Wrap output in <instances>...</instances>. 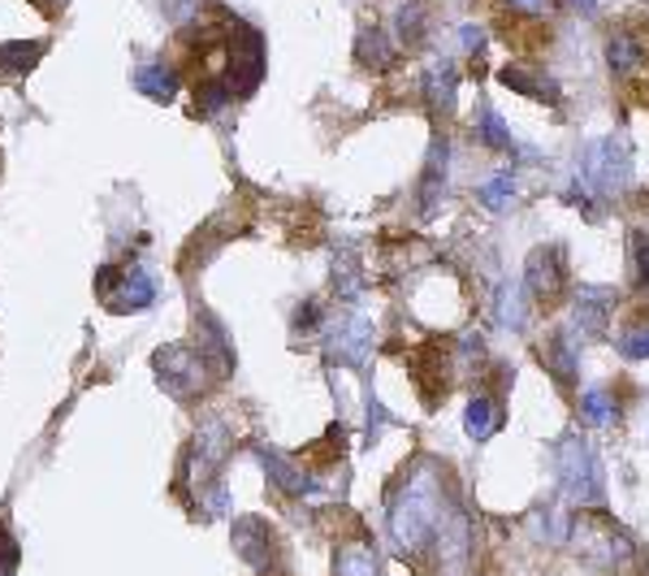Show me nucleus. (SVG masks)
<instances>
[{"label":"nucleus","mask_w":649,"mask_h":576,"mask_svg":"<svg viewBox=\"0 0 649 576\" xmlns=\"http://www.w3.org/2000/svg\"><path fill=\"white\" fill-rule=\"evenodd\" d=\"M511 13H525V18H546L555 9V0H507Z\"/></svg>","instance_id":"58836bf2"},{"label":"nucleus","mask_w":649,"mask_h":576,"mask_svg":"<svg viewBox=\"0 0 649 576\" xmlns=\"http://www.w3.org/2000/svg\"><path fill=\"white\" fill-rule=\"evenodd\" d=\"M615 308H619V290L615 287H576L571 290V321L568 326L589 342V338H607L615 326Z\"/></svg>","instance_id":"f8f14e48"},{"label":"nucleus","mask_w":649,"mask_h":576,"mask_svg":"<svg viewBox=\"0 0 649 576\" xmlns=\"http://www.w3.org/2000/svg\"><path fill=\"white\" fill-rule=\"evenodd\" d=\"M333 576H381V546L365 525L333 546Z\"/></svg>","instance_id":"dca6fc26"},{"label":"nucleus","mask_w":649,"mask_h":576,"mask_svg":"<svg viewBox=\"0 0 649 576\" xmlns=\"http://www.w3.org/2000/svg\"><path fill=\"white\" fill-rule=\"evenodd\" d=\"M152 369H157L161 390H169L178 404L200 399L203 386H208V377H212V369L203 365V356L191 347V342H169V347H161V351L152 356Z\"/></svg>","instance_id":"0eeeda50"},{"label":"nucleus","mask_w":649,"mask_h":576,"mask_svg":"<svg viewBox=\"0 0 649 576\" xmlns=\"http://www.w3.org/2000/svg\"><path fill=\"white\" fill-rule=\"evenodd\" d=\"M230 542H234V555L243 559L247 568H256L260 576H286V546H282V537L273 534L269 520H260V516H239Z\"/></svg>","instance_id":"9d476101"},{"label":"nucleus","mask_w":649,"mask_h":576,"mask_svg":"<svg viewBox=\"0 0 649 576\" xmlns=\"http://www.w3.org/2000/svg\"><path fill=\"white\" fill-rule=\"evenodd\" d=\"M459 48H463V52H481V48H486V31H481V27H472V22H468V27H459Z\"/></svg>","instance_id":"ea45409f"},{"label":"nucleus","mask_w":649,"mask_h":576,"mask_svg":"<svg viewBox=\"0 0 649 576\" xmlns=\"http://www.w3.org/2000/svg\"><path fill=\"white\" fill-rule=\"evenodd\" d=\"M290 326H294V334H299V329H303V334H317V329L329 326V321H324V312H321V304H317V299H303V304L294 308Z\"/></svg>","instance_id":"c9c22d12"},{"label":"nucleus","mask_w":649,"mask_h":576,"mask_svg":"<svg viewBox=\"0 0 649 576\" xmlns=\"http://www.w3.org/2000/svg\"><path fill=\"white\" fill-rule=\"evenodd\" d=\"M356 61L372 70V75H381V70H390V61H395V43L390 36L372 22V27H360V36H356Z\"/></svg>","instance_id":"cd10ccee"},{"label":"nucleus","mask_w":649,"mask_h":576,"mask_svg":"<svg viewBox=\"0 0 649 576\" xmlns=\"http://www.w3.org/2000/svg\"><path fill=\"white\" fill-rule=\"evenodd\" d=\"M221 79L230 82L234 100L251 96L260 87V79H264V36L256 27L239 22V18L226 31V70H221Z\"/></svg>","instance_id":"423d86ee"},{"label":"nucleus","mask_w":649,"mask_h":576,"mask_svg":"<svg viewBox=\"0 0 649 576\" xmlns=\"http://www.w3.org/2000/svg\"><path fill=\"white\" fill-rule=\"evenodd\" d=\"M429 27H433L429 0H399V9H395V40H399V48L416 52L420 43L429 40Z\"/></svg>","instance_id":"a878e982"},{"label":"nucleus","mask_w":649,"mask_h":576,"mask_svg":"<svg viewBox=\"0 0 649 576\" xmlns=\"http://www.w3.org/2000/svg\"><path fill=\"white\" fill-rule=\"evenodd\" d=\"M571 520H576V507H571L568 498L541 503V507L528 512V534L537 537V542H546V546H568Z\"/></svg>","instance_id":"412c9836"},{"label":"nucleus","mask_w":649,"mask_h":576,"mask_svg":"<svg viewBox=\"0 0 649 576\" xmlns=\"http://www.w3.org/2000/svg\"><path fill=\"white\" fill-rule=\"evenodd\" d=\"M615 351L623 360H649V299L637 308L619 312V329H615Z\"/></svg>","instance_id":"4be33fe9"},{"label":"nucleus","mask_w":649,"mask_h":576,"mask_svg":"<svg viewBox=\"0 0 649 576\" xmlns=\"http://www.w3.org/2000/svg\"><path fill=\"white\" fill-rule=\"evenodd\" d=\"M632 143L623 135H602V139H589L585 152H580V178L585 187L598 196V200H619L628 187H632Z\"/></svg>","instance_id":"20e7f679"},{"label":"nucleus","mask_w":649,"mask_h":576,"mask_svg":"<svg viewBox=\"0 0 649 576\" xmlns=\"http://www.w3.org/2000/svg\"><path fill=\"white\" fill-rule=\"evenodd\" d=\"M563 200H568L571 208H580V212H585L589 221H598V217H602V212H598V196H593V191L585 187V178H580V173H576V178H571V182H568V191H563Z\"/></svg>","instance_id":"f704fd0d"},{"label":"nucleus","mask_w":649,"mask_h":576,"mask_svg":"<svg viewBox=\"0 0 649 576\" xmlns=\"http://www.w3.org/2000/svg\"><path fill=\"white\" fill-rule=\"evenodd\" d=\"M48 52V43L43 40H9L0 43V79H27L36 66H40V57Z\"/></svg>","instance_id":"bb28decb"},{"label":"nucleus","mask_w":649,"mask_h":576,"mask_svg":"<svg viewBox=\"0 0 649 576\" xmlns=\"http://www.w3.org/2000/svg\"><path fill=\"white\" fill-rule=\"evenodd\" d=\"M502 425H507V386H498V390L477 386L463 408V434L472 443H489L493 434H502Z\"/></svg>","instance_id":"2eb2a0df"},{"label":"nucleus","mask_w":649,"mask_h":576,"mask_svg":"<svg viewBox=\"0 0 649 576\" xmlns=\"http://www.w3.org/2000/svg\"><path fill=\"white\" fill-rule=\"evenodd\" d=\"M196 351L203 356V365L212 369V377H230L234 373V338L203 308L196 312Z\"/></svg>","instance_id":"f3484780"},{"label":"nucleus","mask_w":649,"mask_h":576,"mask_svg":"<svg viewBox=\"0 0 649 576\" xmlns=\"http://www.w3.org/2000/svg\"><path fill=\"white\" fill-rule=\"evenodd\" d=\"M96 295L109 312H143L157 304V282L143 265H104L96 274Z\"/></svg>","instance_id":"1a4fd4ad"},{"label":"nucleus","mask_w":649,"mask_h":576,"mask_svg":"<svg viewBox=\"0 0 649 576\" xmlns=\"http://www.w3.org/2000/svg\"><path fill=\"white\" fill-rule=\"evenodd\" d=\"M649 61V40L641 31H615L607 40V66L610 75H619V79H632L637 70H646Z\"/></svg>","instance_id":"5701e85b"},{"label":"nucleus","mask_w":649,"mask_h":576,"mask_svg":"<svg viewBox=\"0 0 649 576\" xmlns=\"http://www.w3.org/2000/svg\"><path fill=\"white\" fill-rule=\"evenodd\" d=\"M568 546L576 550L580 564H589L602 576H649V555L641 537L628 525H619L602 507H585L571 520Z\"/></svg>","instance_id":"f03ea898"},{"label":"nucleus","mask_w":649,"mask_h":576,"mask_svg":"<svg viewBox=\"0 0 649 576\" xmlns=\"http://www.w3.org/2000/svg\"><path fill=\"white\" fill-rule=\"evenodd\" d=\"M555 477H559V494L568 498L576 512L585 507H602L607 503V477H602V459L593 451V443L571 429L555 447Z\"/></svg>","instance_id":"7ed1b4c3"},{"label":"nucleus","mask_w":649,"mask_h":576,"mask_svg":"<svg viewBox=\"0 0 649 576\" xmlns=\"http://www.w3.org/2000/svg\"><path fill=\"white\" fill-rule=\"evenodd\" d=\"M31 4H36V9H40V13H48V18H52V13H57V0H31Z\"/></svg>","instance_id":"79ce46f5"},{"label":"nucleus","mask_w":649,"mask_h":576,"mask_svg":"<svg viewBox=\"0 0 649 576\" xmlns=\"http://www.w3.org/2000/svg\"><path fill=\"white\" fill-rule=\"evenodd\" d=\"M18 564H22V546H18V537L0 525V576H13Z\"/></svg>","instance_id":"e433bc0d"},{"label":"nucleus","mask_w":649,"mask_h":576,"mask_svg":"<svg viewBox=\"0 0 649 576\" xmlns=\"http://www.w3.org/2000/svg\"><path fill=\"white\" fill-rule=\"evenodd\" d=\"M493 317H498V326L511 329V334H525L528 321H532V295L525 290V282H502V287L493 290Z\"/></svg>","instance_id":"b1692460"},{"label":"nucleus","mask_w":649,"mask_h":576,"mask_svg":"<svg viewBox=\"0 0 649 576\" xmlns=\"http://www.w3.org/2000/svg\"><path fill=\"white\" fill-rule=\"evenodd\" d=\"M498 82L511 87L516 96H528V100H546V105H559V100H563L559 82L550 79L546 70H537V66H525V61H507V66L498 70Z\"/></svg>","instance_id":"6ab92c4d"},{"label":"nucleus","mask_w":649,"mask_h":576,"mask_svg":"<svg viewBox=\"0 0 649 576\" xmlns=\"http://www.w3.org/2000/svg\"><path fill=\"white\" fill-rule=\"evenodd\" d=\"M134 91H143L157 105H169L178 96V70L164 66V61H148V66L134 70Z\"/></svg>","instance_id":"c756f323"},{"label":"nucleus","mask_w":649,"mask_h":576,"mask_svg":"<svg viewBox=\"0 0 649 576\" xmlns=\"http://www.w3.org/2000/svg\"><path fill=\"white\" fill-rule=\"evenodd\" d=\"M251 455L260 459V468L269 473V481L278 486L282 494H294V498H308V494L317 490V477H312V468H303L299 459H290L282 455L278 447H264V443H256Z\"/></svg>","instance_id":"a211bd4d"},{"label":"nucleus","mask_w":649,"mask_h":576,"mask_svg":"<svg viewBox=\"0 0 649 576\" xmlns=\"http://www.w3.org/2000/svg\"><path fill=\"white\" fill-rule=\"evenodd\" d=\"M333 295L338 299H360L365 295V265L356 251H338L333 256Z\"/></svg>","instance_id":"473e14b6"},{"label":"nucleus","mask_w":649,"mask_h":576,"mask_svg":"<svg viewBox=\"0 0 649 576\" xmlns=\"http://www.w3.org/2000/svg\"><path fill=\"white\" fill-rule=\"evenodd\" d=\"M447 187H450V139L447 135H433L429 157H425V169H420V187H416V212H420L425 221L442 208Z\"/></svg>","instance_id":"4468645a"},{"label":"nucleus","mask_w":649,"mask_h":576,"mask_svg":"<svg viewBox=\"0 0 649 576\" xmlns=\"http://www.w3.org/2000/svg\"><path fill=\"white\" fill-rule=\"evenodd\" d=\"M563 4L580 18H598V9H602V0H563Z\"/></svg>","instance_id":"a19ab883"},{"label":"nucleus","mask_w":649,"mask_h":576,"mask_svg":"<svg viewBox=\"0 0 649 576\" xmlns=\"http://www.w3.org/2000/svg\"><path fill=\"white\" fill-rule=\"evenodd\" d=\"M472 130H477L481 148H489V152H525V157H532L528 148H520V139L511 135L507 118H502L489 100H477V122H472Z\"/></svg>","instance_id":"393cba45"},{"label":"nucleus","mask_w":649,"mask_h":576,"mask_svg":"<svg viewBox=\"0 0 649 576\" xmlns=\"http://www.w3.org/2000/svg\"><path fill=\"white\" fill-rule=\"evenodd\" d=\"M407 369L416 377V395L429 411H438L447 404L450 386L459 377V365H455V338H429L420 347L407 351Z\"/></svg>","instance_id":"39448f33"},{"label":"nucleus","mask_w":649,"mask_h":576,"mask_svg":"<svg viewBox=\"0 0 649 576\" xmlns=\"http://www.w3.org/2000/svg\"><path fill=\"white\" fill-rule=\"evenodd\" d=\"M196 118H221L230 105H234V91H230V82L221 79V75H203L196 82Z\"/></svg>","instance_id":"2f4dec72"},{"label":"nucleus","mask_w":649,"mask_h":576,"mask_svg":"<svg viewBox=\"0 0 649 576\" xmlns=\"http://www.w3.org/2000/svg\"><path fill=\"white\" fill-rule=\"evenodd\" d=\"M628 278L632 287L649 295V230L646 226H632L628 230Z\"/></svg>","instance_id":"72a5a7b5"},{"label":"nucleus","mask_w":649,"mask_h":576,"mask_svg":"<svg viewBox=\"0 0 649 576\" xmlns=\"http://www.w3.org/2000/svg\"><path fill=\"white\" fill-rule=\"evenodd\" d=\"M386 425H390V411L381 408V404H377V395L368 390V443H377Z\"/></svg>","instance_id":"4c0bfd02"},{"label":"nucleus","mask_w":649,"mask_h":576,"mask_svg":"<svg viewBox=\"0 0 649 576\" xmlns=\"http://www.w3.org/2000/svg\"><path fill=\"white\" fill-rule=\"evenodd\" d=\"M420 87H425V105L433 113H455V100H459V66L450 57H433L425 66Z\"/></svg>","instance_id":"aec40b11"},{"label":"nucleus","mask_w":649,"mask_h":576,"mask_svg":"<svg viewBox=\"0 0 649 576\" xmlns=\"http://www.w3.org/2000/svg\"><path fill=\"white\" fill-rule=\"evenodd\" d=\"M459 503H463V494L450 481L447 464H438V459L407 464L403 477L386 490V537H390L395 555L407 559L411 568H420L438 529L447 525V516Z\"/></svg>","instance_id":"f257e3e1"},{"label":"nucleus","mask_w":649,"mask_h":576,"mask_svg":"<svg viewBox=\"0 0 649 576\" xmlns=\"http://www.w3.org/2000/svg\"><path fill=\"white\" fill-rule=\"evenodd\" d=\"M372 356V321L365 312H342L324 326V365L365 369Z\"/></svg>","instance_id":"9b49d317"},{"label":"nucleus","mask_w":649,"mask_h":576,"mask_svg":"<svg viewBox=\"0 0 649 576\" xmlns=\"http://www.w3.org/2000/svg\"><path fill=\"white\" fill-rule=\"evenodd\" d=\"M525 290L532 295V304H546L555 308L571 287V265H568V247L559 244H537L525 256V274H520Z\"/></svg>","instance_id":"6e6552de"},{"label":"nucleus","mask_w":649,"mask_h":576,"mask_svg":"<svg viewBox=\"0 0 649 576\" xmlns=\"http://www.w3.org/2000/svg\"><path fill=\"white\" fill-rule=\"evenodd\" d=\"M580 351H585V338L571 326L550 329V334L537 342V360H541V369L555 377L559 390H571V386H576V377H580Z\"/></svg>","instance_id":"ddd939ff"},{"label":"nucleus","mask_w":649,"mask_h":576,"mask_svg":"<svg viewBox=\"0 0 649 576\" xmlns=\"http://www.w3.org/2000/svg\"><path fill=\"white\" fill-rule=\"evenodd\" d=\"M516 196H520V173L516 169H498V173H489L486 182L477 187V200L489 212H507V208L516 205Z\"/></svg>","instance_id":"7c9ffc66"},{"label":"nucleus","mask_w":649,"mask_h":576,"mask_svg":"<svg viewBox=\"0 0 649 576\" xmlns=\"http://www.w3.org/2000/svg\"><path fill=\"white\" fill-rule=\"evenodd\" d=\"M580 420L589 425V429H607L610 420H619V399H615V386H589V390H580Z\"/></svg>","instance_id":"c85d7f7f"}]
</instances>
